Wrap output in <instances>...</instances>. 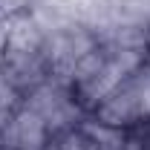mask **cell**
<instances>
[{
    "label": "cell",
    "mask_w": 150,
    "mask_h": 150,
    "mask_svg": "<svg viewBox=\"0 0 150 150\" xmlns=\"http://www.w3.org/2000/svg\"><path fill=\"white\" fill-rule=\"evenodd\" d=\"M0 72L20 98L55 75L49 29L35 18V12L0 23Z\"/></svg>",
    "instance_id": "6da1fadb"
},
{
    "label": "cell",
    "mask_w": 150,
    "mask_h": 150,
    "mask_svg": "<svg viewBox=\"0 0 150 150\" xmlns=\"http://www.w3.org/2000/svg\"><path fill=\"white\" fill-rule=\"evenodd\" d=\"M142 58H144L142 35H115V38L98 35L93 49L81 58L64 78L72 87L78 104L90 115L93 107L130 72Z\"/></svg>",
    "instance_id": "7a4b0ae2"
},
{
    "label": "cell",
    "mask_w": 150,
    "mask_h": 150,
    "mask_svg": "<svg viewBox=\"0 0 150 150\" xmlns=\"http://www.w3.org/2000/svg\"><path fill=\"white\" fill-rule=\"evenodd\" d=\"M90 118L121 133H139L150 124V58L144 55L110 93L93 107Z\"/></svg>",
    "instance_id": "3957f363"
},
{
    "label": "cell",
    "mask_w": 150,
    "mask_h": 150,
    "mask_svg": "<svg viewBox=\"0 0 150 150\" xmlns=\"http://www.w3.org/2000/svg\"><path fill=\"white\" fill-rule=\"evenodd\" d=\"M20 104H26L35 112L55 139L87 118V110L78 104V98H75L72 87L67 84V78H58V75L46 78L35 90H29L20 98Z\"/></svg>",
    "instance_id": "277c9868"
},
{
    "label": "cell",
    "mask_w": 150,
    "mask_h": 150,
    "mask_svg": "<svg viewBox=\"0 0 150 150\" xmlns=\"http://www.w3.org/2000/svg\"><path fill=\"white\" fill-rule=\"evenodd\" d=\"M55 136L26 104H18L0 118V150H49Z\"/></svg>",
    "instance_id": "5b68a950"
},
{
    "label": "cell",
    "mask_w": 150,
    "mask_h": 150,
    "mask_svg": "<svg viewBox=\"0 0 150 150\" xmlns=\"http://www.w3.org/2000/svg\"><path fill=\"white\" fill-rule=\"evenodd\" d=\"M38 0H0V18H20V15H32Z\"/></svg>",
    "instance_id": "8992f818"
},
{
    "label": "cell",
    "mask_w": 150,
    "mask_h": 150,
    "mask_svg": "<svg viewBox=\"0 0 150 150\" xmlns=\"http://www.w3.org/2000/svg\"><path fill=\"white\" fill-rule=\"evenodd\" d=\"M18 104H20V95L12 90V84L3 78V72H0V118H3L9 110H15Z\"/></svg>",
    "instance_id": "52a82bcc"
},
{
    "label": "cell",
    "mask_w": 150,
    "mask_h": 150,
    "mask_svg": "<svg viewBox=\"0 0 150 150\" xmlns=\"http://www.w3.org/2000/svg\"><path fill=\"white\" fill-rule=\"evenodd\" d=\"M136 139H139V147L142 150H150V124H144L142 130L136 133Z\"/></svg>",
    "instance_id": "ba28073f"
},
{
    "label": "cell",
    "mask_w": 150,
    "mask_h": 150,
    "mask_svg": "<svg viewBox=\"0 0 150 150\" xmlns=\"http://www.w3.org/2000/svg\"><path fill=\"white\" fill-rule=\"evenodd\" d=\"M121 150H142V147H139V139H136V133H133L130 139L124 142V147H121Z\"/></svg>",
    "instance_id": "9c48e42d"
},
{
    "label": "cell",
    "mask_w": 150,
    "mask_h": 150,
    "mask_svg": "<svg viewBox=\"0 0 150 150\" xmlns=\"http://www.w3.org/2000/svg\"><path fill=\"white\" fill-rule=\"evenodd\" d=\"M142 43H144V55L150 58V26L144 29V32H142Z\"/></svg>",
    "instance_id": "30bf717a"
},
{
    "label": "cell",
    "mask_w": 150,
    "mask_h": 150,
    "mask_svg": "<svg viewBox=\"0 0 150 150\" xmlns=\"http://www.w3.org/2000/svg\"><path fill=\"white\" fill-rule=\"evenodd\" d=\"M0 23H3V18H0Z\"/></svg>",
    "instance_id": "8fae6325"
}]
</instances>
